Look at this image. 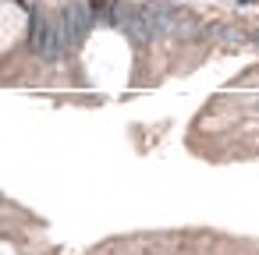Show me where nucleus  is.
Returning <instances> with one entry per match:
<instances>
[{
  "label": "nucleus",
  "mask_w": 259,
  "mask_h": 255,
  "mask_svg": "<svg viewBox=\"0 0 259 255\" xmlns=\"http://www.w3.org/2000/svg\"><path fill=\"white\" fill-rule=\"evenodd\" d=\"M32 50L36 54H43V57H57V50H61V36H57V29L47 22V18H36L32 22Z\"/></svg>",
  "instance_id": "f257e3e1"
}]
</instances>
